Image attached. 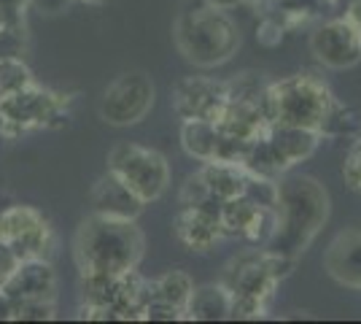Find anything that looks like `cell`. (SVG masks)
Listing matches in <instances>:
<instances>
[{"instance_id":"1","label":"cell","mask_w":361,"mask_h":324,"mask_svg":"<svg viewBox=\"0 0 361 324\" xmlns=\"http://www.w3.org/2000/svg\"><path fill=\"white\" fill-rule=\"evenodd\" d=\"M272 214L275 224L267 238V251L294 260L310 246V241L329 219V195L310 176H288L275 184Z\"/></svg>"},{"instance_id":"2","label":"cell","mask_w":361,"mask_h":324,"mask_svg":"<svg viewBox=\"0 0 361 324\" xmlns=\"http://www.w3.org/2000/svg\"><path fill=\"white\" fill-rule=\"evenodd\" d=\"M140 257L143 232L137 230L135 219H119L94 211L75 232V263L81 268V276H121L135 270Z\"/></svg>"},{"instance_id":"3","label":"cell","mask_w":361,"mask_h":324,"mask_svg":"<svg viewBox=\"0 0 361 324\" xmlns=\"http://www.w3.org/2000/svg\"><path fill=\"white\" fill-rule=\"evenodd\" d=\"M176 47L189 62L200 68H211L235 54V49L240 47V32L221 6H213L205 0L178 16Z\"/></svg>"},{"instance_id":"4","label":"cell","mask_w":361,"mask_h":324,"mask_svg":"<svg viewBox=\"0 0 361 324\" xmlns=\"http://www.w3.org/2000/svg\"><path fill=\"white\" fill-rule=\"evenodd\" d=\"M331 108L334 103L326 84L310 73L278 81L262 92V111L270 124L305 127L321 133L331 119Z\"/></svg>"},{"instance_id":"5","label":"cell","mask_w":361,"mask_h":324,"mask_svg":"<svg viewBox=\"0 0 361 324\" xmlns=\"http://www.w3.org/2000/svg\"><path fill=\"white\" fill-rule=\"evenodd\" d=\"M108 170L143 205L162 198L170 181V168H167L165 157L137 143H119L108 157Z\"/></svg>"},{"instance_id":"6","label":"cell","mask_w":361,"mask_h":324,"mask_svg":"<svg viewBox=\"0 0 361 324\" xmlns=\"http://www.w3.org/2000/svg\"><path fill=\"white\" fill-rule=\"evenodd\" d=\"M154 106V84L146 73L133 71L119 76L106 90L100 100V116L103 122L114 127H127V124L140 122Z\"/></svg>"},{"instance_id":"7","label":"cell","mask_w":361,"mask_h":324,"mask_svg":"<svg viewBox=\"0 0 361 324\" xmlns=\"http://www.w3.org/2000/svg\"><path fill=\"white\" fill-rule=\"evenodd\" d=\"M313 54L329 68H350L361 60V28L350 19H334L310 38Z\"/></svg>"},{"instance_id":"8","label":"cell","mask_w":361,"mask_h":324,"mask_svg":"<svg viewBox=\"0 0 361 324\" xmlns=\"http://www.w3.org/2000/svg\"><path fill=\"white\" fill-rule=\"evenodd\" d=\"M46 222L32 208H11L0 216V244L14 254L16 260L38 257L46 244Z\"/></svg>"},{"instance_id":"9","label":"cell","mask_w":361,"mask_h":324,"mask_svg":"<svg viewBox=\"0 0 361 324\" xmlns=\"http://www.w3.org/2000/svg\"><path fill=\"white\" fill-rule=\"evenodd\" d=\"M0 289L16 303H51L54 297V273L38 257H27L14 265Z\"/></svg>"},{"instance_id":"10","label":"cell","mask_w":361,"mask_h":324,"mask_svg":"<svg viewBox=\"0 0 361 324\" xmlns=\"http://www.w3.org/2000/svg\"><path fill=\"white\" fill-rule=\"evenodd\" d=\"M226 87L208 78H186L176 90V111L183 119H211L216 122L224 111Z\"/></svg>"},{"instance_id":"11","label":"cell","mask_w":361,"mask_h":324,"mask_svg":"<svg viewBox=\"0 0 361 324\" xmlns=\"http://www.w3.org/2000/svg\"><path fill=\"white\" fill-rule=\"evenodd\" d=\"M324 265L334 281L361 289V227L340 232L331 241Z\"/></svg>"},{"instance_id":"12","label":"cell","mask_w":361,"mask_h":324,"mask_svg":"<svg viewBox=\"0 0 361 324\" xmlns=\"http://www.w3.org/2000/svg\"><path fill=\"white\" fill-rule=\"evenodd\" d=\"M200 173H202V181L208 186L211 198L219 203L245 198L248 184H251V176L245 173V165H240V162L213 160V162H205V168Z\"/></svg>"},{"instance_id":"13","label":"cell","mask_w":361,"mask_h":324,"mask_svg":"<svg viewBox=\"0 0 361 324\" xmlns=\"http://www.w3.org/2000/svg\"><path fill=\"white\" fill-rule=\"evenodd\" d=\"M221 235H224V230H221L219 208H216V211H208L205 205H186L183 214L178 216V238L189 248L205 251V248H211Z\"/></svg>"},{"instance_id":"14","label":"cell","mask_w":361,"mask_h":324,"mask_svg":"<svg viewBox=\"0 0 361 324\" xmlns=\"http://www.w3.org/2000/svg\"><path fill=\"white\" fill-rule=\"evenodd\" d=\"M92 205H94L97 214L119 216V219H135L143 211V203L137 200L111 170L92 189Z\"/></svg>"},{"instance_id":"15","label":"cell","mask_w":361,"mask_h":324,"mask_svg":"<svg viewBox=\"0 0 361 324\" xmlns=\"http://www.w3.org/2000/svg\"><path fill=\"white\" fill-rule=\"evenodd\" d=\"M186 313L192 319H226L232 313V294L226 287H202L189 297Z\"/></svg>"},{"instance_id":"16","label":"cell","mask_w":361,"mask_h":324,"mask_svg":"<svg viewBox=\"0 0 361 324\" xmlns=\"http://www.w3.org/2000/svg\"><path fill=\"white\" fill-rule=\"evenodd\" d=\"M195 292L192 281L186 273H178V270H170L159 278L157 284H151V300L162 303V306H170V308L186 313V306H189V297Z\"/></svg>"},{"instance_id":"17","label":"cell","mask_w":361,"mask_h":324,"mask_svg":"<svg viewBox=\"0 0 361 324\" xmlns=\"http://www.w3.org/2000/svg\"><path fill=\"white\" fill-rule=\"evenodd\" d=\"M25 87H30V73H27V68L19 60H14V57H3V60H0V97H3V95L19 92V90H25Z\"/></svg>"},{"instance_id":"18","label":"cell","mask_w":361,"mask_h":324,"mask_svg":"<svg viewBox=\"0 0 361 324\" xmlns=\"http://www.w3.org/2000/svg\"><path fill=\"white\" fill-rule=\"evenodd\" d=\"M343 173H345L348 184L353 186V189H359L361 192V143L350 152V157H348L345 168H343Z\"/></svg>"},{"instance_id":"19","label":"cell","mask_w":361,"mask_h":324,"mask_svg":"<svg viewBox=\"0 0 361 324\" xmlns=\"http://www.w3.org/2000/svg\"><path fill=\"white\" fill-rule=\"evenodd\" d=\"M41 11H46V14H57V11H62L65 6H68V0H32Z\"/></svg>"},{"instance_id":"20","label":"cell","mask_w":361,"mask_h":324,"mask_svg":"<svg viewBox=\"0 0 361 324\" xmlns=\"http://www.w3.org/2000/svg\"><path fill=\"white\" fill-rule=\"evenodd\" d=\"M208 3H213V6H221V8H226V6H232L235 0H208Z\"/></svg>"},{"instance_id":"21","label":"cell","mask_w":361,"mask_h":324,"mask_svg":"<svg viewBox=\"0 0 361 324\" xmlns=\"http://www.w3.org/2000/svg\"><path fill=\"white\" fill-rule=\"evenodd\" d=\"M84 3H92V6H100V3H106V0H84Z\"/></svg>"},{"instance_id":"22","label":"cell","mask_w":361,"mask_h":324,"mask_svg":"<svg viewBox=\"0 0 361 324\" xmlns=\"http://www.w3.org/2000/svg\"><path fill=\"white\" fill-rule=\"evenodd\" d=\"M0 32H3V8H0Z\"/></svg>"}]
</instances>
